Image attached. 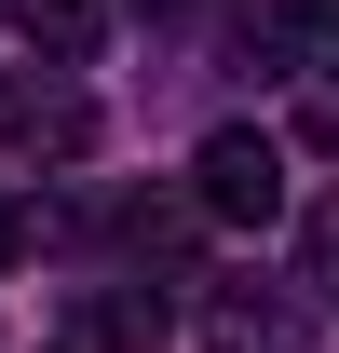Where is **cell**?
Here are the masks:
<instances>
[{"label":"cell","instance_id":"6da1fadb","mask_svg":"<svg viewBox=\"0 0 339 353\" xmlns=\"http://www.w3.org/2000/svg\"><path fill=\"white\" fill-rule=\"evenodd\" d=\"M190 218H217V231H271V218H285V136H258V123L204 136V150H190Z\"/></svg>","mask_w":339,"mask_h":353},{"label":"cell","instance_id":"7a4b0ae2","mask_svg":"<svg viewBox=\"0 0 339 353\" xmlns=\"http://www.w3.org/2000/svg\"><path fill=\"white\" fill-rule=\"evenodd\" d=\"M0 150H41V163H82L95 150V95L82 82H28V68H14V82H0Z\"/></svg>","mask_w":339,"mask_h":353},{"label":"cell","instance_id":"3957f363","mask_svg":"<svg viewBox=\"0 0 339 353\" xmlns=\"http://www.w3.org/2000/svg\"><path fill=\"white\" fill-rule=\"evenodd\" d=\"M204 353H312V312L271 285H217L204 299Z\"/></svg>","mask_w":339,"mask_h":353},{"label":"cell","instance_id":"277c9868","mask_svg":"<svg viewBox=\"0 0 339 353\" xmlns=\"http://www.w3.org/2000/svg\"><path fill=\"white\" fill-rule=\"evenodd\" d=\"M0 14H14V41L41 54V68H82L95 28H109V0H0Z\"/></svg>","mask_w":339,"mask_h":353},{"label":"cell","instance_id":"5b68a950","mask_svg":"<svg viewBox=\"0 0 339 353\" xmlns=\"http://www.w3.org/2000/svg\"><path fill=\"white\" fill-rule=\"evenodd\" d=\"M298 285L339 312V204H312V231H298Z\"/></svg>","mask_w":339,"mask_h":353},{"label":"cell","instance_id":"8992f818","mask_svg":"<svg viewBox=\"0 0 339 353\" xmlns=\"http://www.w3.org/2000/svg\"><path fill=\"white\" fill-rule=\"evenodd\" d=\"M298 150H326V163H339V82H312V95H298Z\"/></svg>","mask_w":339,"mask_h":353},{"label":"cell","instance_id":"52a82bcc","mask_svg":"<svg viewBox=\"0 0 339 353\" xmlns=\"http://www.w3.org/2000/svg\"><path fill=\"white\" fill-rule=\"evenodd\" d=\"M28 259V204H14V176H0V272Z\"/></svg>","mask_w":339,"mask_h":353},{"label":"cell","instance_id":"ba28073f","mask_svg":"<svg viewBox=\"0 0 339 353\" xmlns=\"http://www.w3.org/2000/svg\"><path fill=\"white\" fill-rule=\"evenodd\" d=\"M298 28H312V41H339V0H298Z\"/></svg>","mask_w":339,"mask_h":353},{"label":"cell","instance_id":"9c48e42d","mask_svg":"<svg viewBox=\"0 0 339 353\" xmlns=\"http://www.w3.org/2000/svg\"><path fill=\"white\" fill-rule=\"evenodd\" d=\"M136 14H190V0H136Z\"/></svg>","mask_w":339,"mask_h":353}]
</instances>
